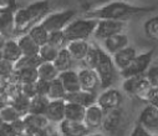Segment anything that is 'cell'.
Masks as SVG:
<instances>
[{
    "mask_svg": "<svg viewBox=\"0 0 158 136\" xmlns=\"http://www.w3.org/2000/svg\"><path fill=\"white\" fill-rule=\"evenodd\" d=\"M153 55L154 50H148L142 54H137L132 63L122 71H120L121 76L125 77H131V76H138V75H144L148 68L151 66L153 61Z\"/></svg>",
    "mask_w": 158,
    "mask_h": 136,
    "instance_id": "cell-6",
    "label": "cell"
},
{
    "mask_svg": "<svg viewBox=\"0 0 158 136\" xmlns=\"http://www.w3.org/2000/svg\"><path fill=\"white\" fill-rule=\"evenodd\" d=\"M130 136H152V132H149L147 129H144L143 126H141L139 124H137L133 127V130H132V132H131Z\"/></svg>",
    "mask_w": 158,
    "mask_h": 136,
    "instance_id": "cell-44",
    "label": "cell"
},
{
    "mask_svg": "<svg viewBox=\"0 0 158 136\" xmlns=\"http://www.w3.org/2000/svg\"><path fill=\"white\" fill-rule=\"evenodd\" d=\"M76 16V11L72 9H66L56 13H49L41 21L40 24L48 30V33L51 31H57V30H64L65 26Z\"/></svg>",
    "mask_w": 158,
    "mask_h": 136,
    "instance_id": "cell-5",
    "label": "cell"
},
{
    "mask_svg": "<svg viewBox=\"0 0 158 136\" xmlns=\"http://www.w3.org/2000/svg\"><path fill=\"white\" fill-rule=\"evenodd\" d=\"M78 3H80L81 5H87V4H90V3H92V0H77Z\"/></svg>",
    "mask_w": 158,
    "mask_h": 136,
    "instance_id": "cell-49",
    "label": "cell"
},
{
    "mask_svg": "<svg viewBox=\"0 0 158 136\" xmlns=\"http://www.w3.org/2000/svg\"><path fill=\"white\" fill-rule=\"evenodd\" d=\"M123 122V110L121 107L105 111L103 121H102V129L108 134H114Z\"/></svg>",
    "mask_w": 158,
    "mask_h": 136,
    "instance_id": "cell-13",
    "label": "cell"
},
{
    "mask_svg": "<svg viewBox=\"0 0 158 136\" xmlns=\"http://www.w3.org/2000/svg\"><path fill=\"white\" fill-rule=\"evenodd\" d=\"M49 99L48 96H43V95H36L34 98L30 99L29 103V114H36V115H45L48 104H49Z\"/></svg>",
    "mask_w": 158,
    "mask_h": 136,
    "instance_id": "cell-28",
    "label": "cell"
},
{
    "mask_svg": "<svg viewBox=\"0 0 158 136\" xmlns=\"http://www.w3.org/2000/svg\"><path fill=\"white\" fill-rule=\"evenodd\" d=\"M2 53H3V59L8 60V61H11L13 64H15L21 56V51H20V48L16 42V39H6L4 46L2 49Z\"/></svg>",
    "mask_w": 158,
    "mask_h": 136,
    "instance_id": "cell-24",
    "label": "cell"
},
{
    "mask_svg": "<svg viewBox=\"0 0 158 136\" xmlns=\"http://www.w3.org/2000/svg\"><path fill=\"white\" fill-rule=\"evenodd\" d=\"M96 99H97L96 93H90V91H85V90H78V91H75V93H67L64 98L65 101L75 103L84 107H89L90 105L95 104Z\"/></svg>",
    "mask_w": 158,
    "mask_h": 136,
    "instance_id": "cell-19",
    "label": "cell"
},
{
    "mask_svg": "<svg viewBox=\"0 0 158 136\" xmlns=\"http://www.w3.org/2000/svg\"><path fill=\"white\" fill-rule=\"evenodd\" d=\"M3 125V119H2V116H0V126Z\"/></svg>",
    "mask_w": 158,
    "mask_h": 136,
    "instance_id": "cell-52",
    "label": "cell"
},
{
    "mask_svg": "<svg viewBox=\"0 0 158 136\" xmlns=\"http://www.w3.org/2000/svg\"><path fill=\"white\" fill-rule=\"evenodd\" d=\"M59 80L61 81L66 94L67 93H75L81 90L80 86V81H78V75L77 71H75L73 69L71 70H66V71H61L59 72Z\"/></svg>",
    "mask_w": 158,
    "mask_h": 136,
    "instance_id": "cell-20",
    "label": "cell"
},
{
    "mask_svg": "<svg viewBox=\"0 0 158 136\" xmlns=\"http://www.w3.org/2000/svg\"><path fill=\"white\" fill-rule=\"evenodd\" d=\"M36 71H37V77L40 80H45V81H51L59 76V71L55 68L54 63L43 61L36 68Z\"/></svg>",
    "mask_w": 158,
    "mask_h": 136,
    "instance_id": "cell-27",
    "label": "cell"
},
{
    "mask_svg": "<svg viewBox=\"0 0 158 136\" xmlns=\"http://www.w3.org/2000/svg\"><path fill=\"white\" fill-rule=\"evenodd\" d=\"M142 100L146 101L148 105L158 107V86H149V89L142 96Z\"/></svg>",
    "mask_w": 158,
    "mask_h": 136,
    "instance_id": "cell-39",
    "label": "cell"
},
{
    "mask_svg": "<svg viewBox=\"0 0 158 136\" xmlns=\"http://www.w3.org/2000/svg\"><path fill=\"white\" fill-rule=\"evenodd\" d=\"M97 19L92 18H73L62 30L67 41L72 40H89L94 36Z\"/></svg>",
    "mask_w": 158,
    "mask_h": 136,
    "instance_id": "cell-3",
    "label": "cell"
},
{
    "mask_svg": "<svg viewBox=\"0 0 158 136\" xmlns=\"http://www.w3.org/2000/svg\"><path fill=\"white\" fill-rule=\"evenodd\" d=\"M66 95V91L61 84V81L59 80V77L54 79L50 81L49 85V91H48V99L49 100H60L64 99Z\"/></svg>",
    "mask_w": 158,
    "mask_h": 136,
    "instance_id": "cell-31",
    "label": "cell"
},
{
    "mask_svg": "<svg viewBox=\"0 0 158 136\" xmlns=\"http://www.w3.org/2000/svg\"><path fill=\"white\" fill-rule=\"evenodd\" d=\"M122 101H123L122 93L112 86L105 89L96 99V104L103 111H110V110H114V109L121 107Z\"/></svg>",
    "mask_w": 158,
    "mask_h": 136,
    "instance_id": "cell-8",
    "label": "cell"
},
{
    "mask_svg": "<svg viewBox=\"0 0 158 136\" xmlns=\"http://www.w3.org/2000/svg\"><path fill=\"white\" fill-rule=\"evenodd\" d=\"M57 53H59V50L55 49L54 46H51V45H49L48 42L41 45L40 49H39V56H40V59L43 61H46V63H54Z\"/></svg>",
    "mask_w": 158,
    "mask_h": 136,
    "instance_id": "cell-36",
    "label": "cell"
},
{
    "mask_svg": "<svg viewBox=\"0 0 158 136\" xmlns=\"http://www.w3.org/2000/svg\"><path fill=\"white\" fill-rule=\"evenodd\" d=\"M41 63H43V60L40 59L39 54L37 55H29V56L23 55L14 64V68L15 69H24V68H34V69H36Z\"/></svg>",
    "mask_w": 158,
    "mask_h": 136,
    "instance_id": "cell-34",
    "label": "cell"
},
{
    "mask_svg": "<svg viewBox=\"0 0 158 136\" xmlns=\"http://www.w3.org/2000/svg\"><path fill=\"white\" fill-rule=\"evenodd\" d=\"M103 115H105V111L95 103V104L90 105L89 107H86L85 116H84V124L86 125V127L90 131L97 130L102 126Z\"/></svg>",
    "mask_w": 158,
    "mask_h": 136,
    "instance_id": "cell-14",
    "label": "cell"
},
{
    "mask_svg": "<svg viewBox=\"0 0 158 136\" xmlns=\"http://www.w3.org/2000/svg\"><path fill=\"white\" fill-rule=\"evenodd\" d=\"M16 42L20 48V51L23 55L25 56H29V55H37L39 54V49L40 46L29 36L27 33L25 34H21L16 37Z\"/></svg>",
    "mask_w": 158,
    "mask_h": 136,
    "instance_id": "cell-23",
    "label": "cell"
},
{
    "mask_svg": "<svg viewBox=\"0 0 158 136\" xmlns=\"http://www.w3.org/2000/svg\"><path fill=\"white\" fill-rule=\"evenodd\" d=\"M14 11L15 9H0V34L6 39L14 35Z\"/></svg>",
    "mask_w": 158,
    "mask_h": 136,
    "instance_id": "cell-21",
    "label": "cell"
},
{
    "mask_svg": "<svg viewBox=\"0 0 158 136\" xmlns=\"http://www.w3.org/2000/svg\"><path fill=\"white\" fill-rule=\"evenodd\" d=\"M138 124L149 132L158 131V107L147 104L138 115Z\"/></svg>",
    "mask_w": 158,
    "mask_h": 136,
    "instance_id": "cell-11",
    "label": "cell"
},
{
    "mask_svg": "<svg viewBox=\"0 0 158 136\" xmlns=\"http://www.w3.org/2000/svg\"><path fill=\"white\" fill-rule=\"evenodd\" d=\"M0 60H3V53H2V50H0Z\"/></svg>",
    "mask_w": 158,
    "mask_h": 136,
    "instance_id": "cell-51",
    "label": "cell"
},
{
    "mask_svg": "<svg viewBox=\"0 0 158 136\" xmlns=\"http://www.w3.org/2000/svg\"><path fill=\"white\" fill-rule=\"evenodd\" d=\"M27 34H29V36L39 45V46H41V45H44V44L48 42L49 33H48V30H46L40 23L36 24V25H34L32 28H30L29 31H27Z\"/></svg>",
    "mask_w": 158,
    "mask_h": 136,
    "instance_id": "cell-30",
    "label": "cell"
},
{
    "mask_svg": "<svg viewBox=\"0 0 158 136\" xmlns=\"http://www.w3.org/2000/svg\"><path fill=\"white\" fill-rule=\"evenodd\" d=\"M78 75V81H80L81 90L90 93H96L100 89V79L97 72L94 69L89 68H82L77 71Z\"/></svg>",
    "mask_w": 158,
    "mask_h": 136,
    "instance_id": "cell-10",
    "label": "cell"
},
{
    "mask_svg": "<svg viewBox=\"0 0 158 136\" xmlns=\"http://www.w3.org/2000/svg\"><path fill=\"white\" fill-rule=\"evenodd\" d=\"M136 55H137V50L133 46H130V45H128V46H126V48H123L121 50H118L117 53H114L111 56H112V61L114 64L116 70L122 71V70H125L132 63V60L135 59Z\"/></svg>",
    "mask_w": 158,
    "mask_h": 136,
    "instance_id": "cell-15",
    "label": "cell"
},
{
    "mask_svg": "<svg viewBox=\"0 0 158 136\" xmlns=\"http://www.w3.org/2000/svg\"><path fill=\"white\" fill-rule=\"evenodd\" d=\"M44 136H61L59 131H55V130H51V127L49 126L46 130H45V135Z\"/></svg>",
    "mask_w": 158,
    "mask_h": 136,
    "instance_id": "cell-47",
    "label": "cell"
},
{
    "mask_svg": "<svg viewBox=\"0 0 158 136\" xmlns=\"http://www.w3.org/2000/svg\"><path fill=\"white\" fill-rule=\"evenodd\" d=\"M143 31L148 39L158 42V15L149 18L143 24Z\"/></svg>",
    "mask_w": 158,
    "mask_h": 136,
    "instance_id": "cell-33",
    "label": "cell"
},
{
    "mask_svg": "<svg viewBox=\"0 0 158 136\" xmlns=\"http://www.w3.org/2000/svg\"><path fill=\"white\" fill-rule=\"evenodd\" d=\"M0 9H16L15 0H0Z\"/></svg>",
    "mask_w": 158,
    "mask_h": 136,
    "instance_id": "cell-45",
    "label": "cell"
},
{
    "mask_svg": "<svg viewBox=\"0 0 158 136\" xmlns=\"http://www.w3.org/2000/svg\"><path fill=\"white\" fill-rule=\"evenodd\" d=\"M21 119L26 131H44L50 126V122L45 117V115H36L27 112Z\"/></svg>",
    "mask_w": 158,
    "mask_h": 136,
    "instance_id": "cell-18",
    "label": "cell"
},
{
    "mask_svg": "<svg viewBox=\"0 0 158 136\" xmlns=\"http://www.w3.org/2000/svg\"><path fill=\"white\" fill-rule=\"evenodd\" d=\"M149 82L146 79V75H138V76H131L125 77L122 82V90L130 96L139 98L144 95V93L149 89Z\"/></svg>",
    "mask_w": 158,
    "mask_h": 136,
    "instance_id": "cell-9",
    "label": "cell"
},
{
    "mask_svg": "<svg viewBox=\"0 0 158 136\" xmlns=\"http://www.w3.org/2000/svg\"><path fill=\"white\" fill-rule=\"evenodd\" d=\"M156 7H138L130 4L125 0H111L106 4L89 10L85 16L86 18H92L97 20L102 19H108V20H122L125 21L127 18L137 15V14H143V13H149L154 9Z\"/></svg>",
    "mask_w": 158,
    "mask_h": 136,
    "instance_id": "cell-1",
    "label": "cell"
},
{
    "mask_svg": "<svg viewBox=\"0 0 158 136\" xmlns=\"http://www.w3.org/2000/svg\"><path fill=\"white\" fill-rule=\"evenodd\" d=\"M0 116L3 119V122H6V124H11V122L21 119V115L19 114V111L15 107H13L11 105H8L4 109L0 110Z\"/></svg>",
    "mask_w": 158,
    "mask_h": 136,
    "instance_id": "cell-37",
    "label": "cell"
},
{
    "mask_svg": "<svg viewBox=\"0 0 158 136\" xmlns=\"http://www.w3.org/2000/svg\"><path fill=\"white\" fill-rule=\"evenodd\" d=\"M90 48L89 40H72L69 41L66 45V49L72 56L75 61H82L87 50Z\"/></svg>",
    "mask_w": 158,
    "mask_h": 136,
    "instance_id": "cell-22",
    "label": "cell"
},
{
    "mask_svg": "<svg viewBox=\"0 0 158 136\" xmlns=\"http://www.w3.org/2000/svg\"><path fill=\"white\" fill-rule=\"evenodd\" d=\"M144 75L151 86H158V64H151Z\"/></svg>",
    "mask_w": 158,
    "mask_h": 136,
    "instance_id": "cell-40",
    "label": "cell"
},
{
    "mask_svg": "<svg viewBox=\"0 0 158 136\" xmlns=\"http://www.w3.org/2000/svg\"><path fill=\"white\" fill-rule=\"evenodd\" d=\"M95 71L98 75L101 89L105 90V89L112 86V84L114 81V75H116V68L112 61V56L110 54H107L103 49H101L100 59L95 68Z\"/></svg>",
    "mask_w": 158,
    "mask_h": 136,
    "instance_id": "cell-4",
    "label": "cell"
},
{
    "mask_svg": "<svg viewBox=\"0 0 158 136\" xmlns=\"http://www.w3.org/2000/svg\"><path fill=\"white\" fill-rule=\"evenodd\" d=\"M86 107L75 104L65 101V119L71 121H84Z\"/></svg>",
    "mask_w": 158,
    "mask_h": 136,
    "instance_id": "cell-26",
    "label": "cell"
},
{
    "mask_svg": "<svg viewBox=\"0 0 158 136\" xmlns=\"http://www.w3.org/2000/svg\"><path fill=\"white\" fill-rule=\"evenodd\" d=\"M11 134H13V131H11L10 124L3 122V125L0 126V136H10Z\"/></svg>",
    "mask_w": 158,
    "mask_h": 136,
    "instance_id": "cell-46",
    "label": "cell"
},
{
    "mask_svg": "<svg viewBox=\"0 0 158 136\" xmlns=\"http://www.w3.org/2000/svg\"><path fill=\"white\" fill-rule=\"evenodd\" d=\"M45 117L50 124H59L65 120V100H50L45 111Z\"/></svg>",
    "mask_w": 158,
    "mask_h": 136,
    "instance_id": "cell-17",
    "label": "cell"
},
{
    "mask_svg": "<svg viewBox=\"0 0 158 136\" xmlns=\"http://www.w3.org/2000/svg\"><path fill=\"white\" fill-rule=\"evenodd\" d=\"M59 132L61 136H86L90 134V130L84 121H71L65 119L59 122Z\"/></svg>",
    "mask_w": 158,
    "mask_h": 136,
    "instance_id": "cell-12",
    "label": "cell"
},
{
    "mask_svg": "<svg viewBox=\"0 0 158 136\" xmlns=\"http://www.w3.org/2000/svg\"><path fill=\"white\" fill-rule=\"evenodd\" d=\"M10 103H11V98L8 93V89H6L5 84L0 82V110L4 109L8 105H10Z\"/></svg>",
    "mask_w": 158,
    "mask_h": 136,
    "instance_id": "cell-42",
    "label": "cell"
},
{
    "mask_svg": "<svg viewBox=\"0 0 158 136\" xmlns=\"http://www.w3.org/2000/svg\"><path fill=\"white\" fill-rule=\"evenodd\" d=\"M128 36L125 33H120V34H116L112 35L105 40H102V45H103V50L110 54L113 55L114 53H117L118 50H121L126 46H128Z\"/></svg>",
    "mask_w": 158,
    "mask_h": 136,
    "instance_id": "cell-16",
    "label": "cell"
},
{
    "mask_svg": "<svg viewBox=\"0 0 158 136\" xmlns=\"http://www.w3.org/2000/svg\"><path fill=\"white\" fill-rule=\"evenodd\" d=\"M102 2H111V0H102Z\"/></svg>",
    "mask_w": 158,
    "mask_h": 136,
    "instance_id": "cell-53",
    "label": "cell"
},
{
    "mask_svg": "<svg viewBox=\"0 0 158 136\" xmlns=\"http://www.w3.org/2000/svg\"><path fill=\"white\" fill-rule=\"evenodd\" d=\"M67 39L64 34L62 30H57V31H51L49 33V36H48V44L54 46L55 49L60 50L62 48H66L67 45Z\"/></svg>",
    "mask_w": 158,
    "mask_h": 136,
    "instance_id": "cell-32",
    "label": "cell"
},
{
    "mask_svg": "<svg viewBox=\"0 0 158 136\" xmlns=\"http://www.w3.org/2000/svg\"><path fill=\"white\" fill-rule=\"evenodd\" d=\"M86 136H105L103 134H87Z\"/></svg>",
    "mask_w": 158,
    "mask_h": 136,
    "instance_id": "cell-50",
    "label": "cell"
},
{
    "mask_svg": "<svg viewBox=\"0 0 158 136\" xmlns=\"http://www.w3.org/2000/svg\"><path fill=\"white\" fill-rule=\"evenodd\" d=\"M14 70H15V68L11 61H8L5 59L0 60V82L6 81L11 76Z\"/></svg>",
    "mask_w": 158,
    "mask_h": 136,
    "instance_id": "cell-38",
    "label": "cell"
},
{
    "mask_svg": "<svg viewBox=\"0 0 158 136\" xmlns=\"http://www.w3.org/2000/svg\"><path fill=\"white\" fill-rule=\"evenodd\" d=\"M125 29H126V21L122 20H108V19L97 20L94 31V37L97 40H105L112 35L123 33Z\"/></svg>",
    "mask_w": 158,
    "mask_h": 136,
    "instance_id": "cell-7",
    "label": "cell"
},
{
    "mask_svg": "<svg viewBox=\"0 0 158 136\" xmlns=\"http://www.w3.org/2000/svg\"><path fill=\"white\" fill-rule=\"evenodd\" d=\"M5 41H6V37H5L4 35H2V34H0V50L3 49V46H4Z\"/></svg>",
    "mask_w": 158,
    "mask_h": 136,
    "instance_id": "cell-48",
    "label": "cell"
},
{
    "mask_svg": "<svg viewBox=\"0 0 158 136\" xmlns=\"http://www.w3.org/2000/svg\"><path fill=\"white\" fill-rule=\"evenodd\" d=\"M73 64H75V60L72 59V56L70 55L67 49L66 48L60 49L56 55V59L54 60V65L57 69V71L61 72V71L71 70V69H73Z\"/></svg>",
    "mask_w": 158,
    "mask_h": 136,
    "instance_id": "cell-25",
    "label": "cell"
},
{
    "mask_svg": "<svg viewBox=\"0 0 158 136\" xmlns=\"http://www.w3.org/2000/svg\"><path fill=\"white\" fill-rule=\"evenodd\" d=\"M36 82V81H35ZM35 82H27V84H20V90H21V94L25 95L26 98L31 99L34 96L37 95L36 91V84Z\"/></svg>",
    "mask_w": 158,
    "mask_h": 136,
    "instance_id": "cell-41",
    "label": "cell"
},
{
    "mask_svg": "<svg viewBox=\"0 0 158 136\" xmlns=\"http://www.w3.org/2000/svg\"><path fill=\"white\" fill-rule=\"evenodd\" d=\"M101 46L96 45L95 42H90V48L82 60V63L85 64V68H89V69H94L96 68L97 63H98V59H100V53H101Z\"/></svg>",
    "mask_w": 158,
    "mask_h": 136,
    "instance_id": "cell-29",
    "label": "cell"
},
{
    "mask_svg": "<svg viewBox=\"0 0 158 136\" xmlns=\"http://www.w3.org/2000/svg\"><path fill=\"white\" fill-rule=\"evenodd\" d=\"M50 11L49 0H39L25 8H16L14 11V35L19 36L30 28L40 23Z\"/></svg>",
    "mask_w": 158,
    "mask_h": 136,
    "instance_id": "cell-2",
    "label": "cell"
},
{
    "mask_svg": "<svg viewBox=\"0 0 158 136\" xmlns=\"http://www.w3.org/2000/svg\"><path fill=\"white\" fill-rule=\"evenodd\" d=\"M35 84H36V91H37V95L48 96V91H49V85H50V81H45V80H40V79H37Z\"/></svg>",
    "mask_w": 158,
    "mask_h": 136,
    "instance_id": "cell-43",
    "label": "cell"
},
{
    "mask_svg": "<svg viewBox=\"0 0 158 136\" xmlns=\"http://www.w3.org/2000/svg\"><path fill=\"white\" fill-rule=\"evenodd\" d=\"M29 103H30V99H29V98H26V96L23 95V94H19V95H16L15 98L11 99L10 105H11L13 107H15V109L19 111V114L21 115V117H23L25 114H27Z\"/></svg>",
    "mask_w": 158,
    "mask_h": 136,
    "instance_id": "cell-35",
    "label": "cell"
}]
</instances>
